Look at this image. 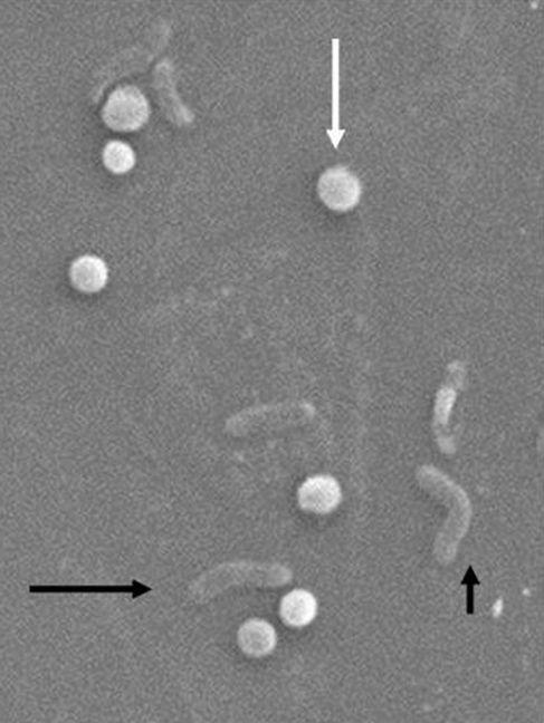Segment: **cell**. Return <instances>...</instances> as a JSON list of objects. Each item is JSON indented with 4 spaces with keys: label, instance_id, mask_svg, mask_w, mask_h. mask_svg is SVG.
<instances>
[{
    "label": "cell",
    "instance_id": "cell-1",
    "mask_svg": "<svg viewBox=\"0 0 544 723\" xmlns=\"http://www.w3.org/2000/svg\"><path fill=\"white\" fill-rule=\"evenodd\" d=\"M150 104L136 86H120L114 90L102 111L103 121L113 131L132 132L145 125L150 118Z\"/></svg>",
    "mask_w": 544,
    "mask_h": 723
},
{
    "label": "cell",
    "instance_id": "cell-2",
    "mask_svg": "<svg viewBox=\"0 0 544 723\" xmlns=\"http://www.w3.org/2000/svg\"><path fill=\"white\" fill-rule=\"evenodd\" d=\"M319 195L324 204L331 209L346 210L359 200V183L347 170L333 168L321 176Z\"/></svg>",
    "mask_w": 544,
    "mask_h": 723
},
{
    "label": "cell",
    "instance_id": "cell-3",
    "mask_svg": "<svg viewBox=\"0 0 544 723\" xmlns=\"http://www.w3.org/2000/svg\"><path fill=\"white\" fill-rule=\"evenodd\" d=\"M341 501V489L336 479L317 476L304 482L299 490L300 506L308 512L328 514Z\"/></svg>",
    "mask_w": 544,
    "mask_h": 723
},
{
    "label": "cell",
    "instance_id": "cell-4",
    "mask_svg": "<svg viewBox=\"0 0 544 723\" xmlns=\"http://www.w3.org/2000/svg\"><path fill=\"white\" fill-rule=\"evenodd\" d=\"M278 642L273 626L264 620L246 621L238 631V644L244 653L253 658H262L270 654Z\"/></svg>",
    "mask_w": 544,
    "mask_h": 723
},
{
    "label": "cell",
    "instance_id": "cell-5",
    "mask_svg": "<svg viewBox=\"0 0 544 723\" xmlns=\"http://www.w3.org/2000/svg\"><path fill=\"white\" fill-rule=\"evenodd\" d=\"M72 284L83 293H98L109 281V268L100 257L85 255L71 266Z\"/></svg>",
    "mask_w": 544,
    "mask_h": 723
},
{
    "label": "cell",
    "instance_id": "cell-6",
    "mask_svg": "<svg viewBox=\"0 0 544 723\" xmlns=\"http://www.w3.org/2000/svg\"><path fill=\"white\" fill-rule=\"evenodd\" d=\"M280 612L283 621L294 628L310 624L316 619L318 603L308 591L295 590L284 597Z\"/></svg>",
    "mask_w": 544,
    "mask_h": 723
},
{
    "label": "cell",
    "instance_id": "cell-7",
    "mask_svg": "<svg viewBox=\"0 0 544 723\" xmlns=\"http://www.w3.org/2000/svg\"><path fill=\"white\" fill-rule=\"evenodd\" d=\"M104 166L116 175H123L136 166V153L129 144L122 141H111L102 154Z\"/></svg>",
    "mask_w": 544,
    "mask_h": 723
}]
</instances>
